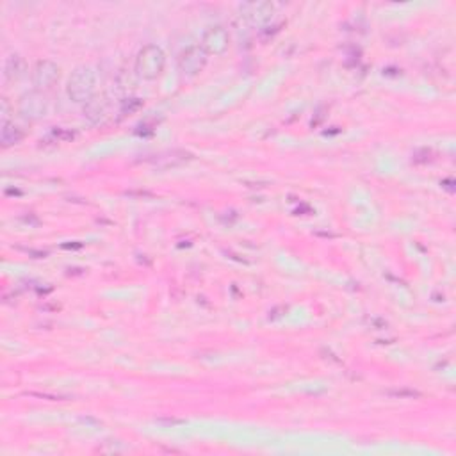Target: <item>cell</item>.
Masks as SVG:
<instances>
[{
    "mask_svg": "<svg viewBox=\"0 0 456 456\" xmlns=\"http://www.w3.org/2000/svg\"><path fill=\"white\" fill-rule=\"evenodd\" d=\"M205 63H207V52L201 47H191L182 52L178 66H180L182 73L197 75L198 71L204 70Z\"/></svg>",
    "mask_w": 456,
    "mask_h": 456,
    "instance_id": "277c9868",
    "label": "cell"
},
{
    "mask_svg": "<svg viewBox=\"0 0 456 456\" xmlns=\"http://www.w3.org/2000/svg\"><path fill=\"white\" fill-rule=\"evenodd\" d=\"M166 64V55L157 45H146L136 59V73L146 80L157 79Z\"/></svg>",
    "mask_w": 456,
    "mask_h": 456,
    "instance_id": "6da1fadb",
    "label": "cell"
},
{
    "mask_svg": "<svg viewBox=\"0 0 456 456\" xmlns=\"http://www.w3.org/2000/svg\"><path fill=\"white\" fill-rule=\"evenodd\" d=\"M228 43H230V36H228V31L221 25L218 27H211L204 36V48L208 54H223L228 48Z\"/></svg>",
    "mask_w": 456,
    "mask_h": 456,
    "instance_id": "5b68a950",
    "label": "cell"
},
{
    "mask_svg": "<svg viewBox=\"0 0 456 456\" xmlns=\"http://www.w3.org/2000/svg\"><path fill=\"white\" fill-rule=\"evenodd\" d=\"M273 4L269 2H259V4H248L244 6V16L248 18L252 24L262 25L266 22L271 20L273 16Z\"/></svg>",
    "mask_w": 456,
    "mask_h": 456,
    "instance_id": "52a82bcc",
    "label": "cell"
},
{
    "mask_svg": "<svg viewBox=\"0 0 456 456\" xmlns=\"http://www.w3.org/2000/svg\"><path fill=\"white\" fill-rule=\"evenodd\" d=\"M22 73V59L18 55H11L6 63V77L8 79H15Z\"/></svg>",
    "mask_w": 456,
    "mask_h": 456,
    "instance_id": "9c48e42d",
    "label": "cell"
},
{
    "mask_svg": "<svg viewBox=\"0 0 456 456\" xmlns=\"http://www.w3.org/2000/svg\"><path fill=\"white\" fill-rule=\"evenodd\" d=\"M22 138H24V132H22L18 127H15L13 123H8L6 122L4 125H2V132H0V139H2V145L4 146H11V145H16L18 141H22Z\"/></svg>",
    "mask_w": 456,
    "mask_h": 456,
    "instance_id": "ba28073f",
    "label": "cell"
},
{
    "mask_svg": "<svg viewBox=\"0 0 456 456\" xmlns=\"http://www.w3.org/2000/svg\"><path fill=\"white\" fill-rule=\"evenodd\" d=\"M59 77V68L52 61H40L34 70V84L38 87H50Z\"/></svg>",
    "mask_w": 456,
    "mask_h": 456,
    "instance_id": "8992f818",
    "label": "cell"
},
{
    "mask_svg": "<svg viewBox=\"0 0 456 456\" xmlns=\"http://www.w3.org/2000/svg\"><path fill=\"white\" fill-rule=\"evenodd\" d=\"M94 84L97 77L91 68H77L68 80V97L73 102H90L94 93Z\"/></svg>",
    "mask_w": 456,
    "mask_h": 456,
    "instance_id": "7a4b0ae2",
    "label": "cell"
},
{
    "mask_svg": "<svg viewBox=\"0 0 456 456\" xmlns=\"http://www.w3.org/2000/svg\"><path fill=\"white\" fill-rule=\"evenodd\" d=\"M48 111V102L43 94L38 91H32L22 97L20 100V114L27 120H40L43 118Z\"/></svg>",
    "mask_w": 456,
    "mask_h": 456,
    "instance_id": "3957f363",
    "label": "cell"
}]
</instances>
